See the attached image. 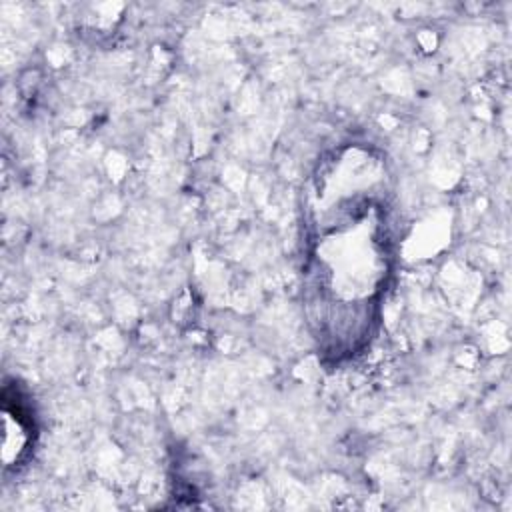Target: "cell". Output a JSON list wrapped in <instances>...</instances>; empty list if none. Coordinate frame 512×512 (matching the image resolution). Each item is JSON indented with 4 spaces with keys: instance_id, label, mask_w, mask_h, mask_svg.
<instances>
[{
    "instance_id": "cell-1",
    "label": "cell",
    "mask_w": 512,
    "mask_h": 512,
    "mask_svg": "<svg viewBox=\"0 0 512 512\" xmlns=\"http://www.w3.org/2000/svg\"><path fill=\"white\" fill-rule=\"evenodd\" d=\"M394 256L386 160L364 144L334 148L304 192V310L326 360L352 358L372 338Z\"/></svg>"
},
{
    "instance_id": "cell-2",
    "label": "cell",
    "mask_w": 512,
    "mask_h": 512,
    "mask_svg": "<svg viewBox=\"0 0 512 512\" xmlns=\"http://www.w3.org/2000/svg\"><path fill=\"white\" fill-rule=\"evenodd\" d=\"M2 420H4V438H2V460L6 468L20 466L34 444V416L24 396L16 386L6 384L2 392Z\"/></svg>"
}]
</instances>
